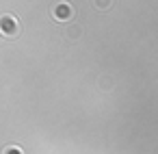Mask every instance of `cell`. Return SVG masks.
I'll use <instances>...</instances> for the list:
<instances>
[{
	"mask_svg": "<svg viewBox=\"0 0 158 154\" xmlns=\"http://www.w3.org/2000/svg\"><path fill=\"white\" fill-rule=\"evenodd\" d=\"M20 31H22V26L13 15H0V33L5 37H18Z\"/></svg>",
	"mask_w": 158,
	"mask_h": 154,
	"instance_id": "6da1fadb",
	"label": "cell"
},
{
	"mask_svg": "<svg viewBox=\"0 0 158 154\" xmlns=\"http://www.w3.org/2000/svg\"><path fill=\"white\" fill-rule=\"evenodd\" d=\"M52 15H54L59 22H67V20L74 18V7H72L69 2H59V5L52 7Z\"/></svg>",
	"mask_w": 158,
	"mask_h": 154,
	"instance_id": "7a4b0ae2",
	"label": "cell"
},
{
	"mask_svg": "<svg viewBox=\"0 0 158 154\" xmlns=\"http://www.w3.org/2000/svg\"><path fill=\"white\" fill-rule=\"evenodd\" d=\"M93 2H95V7H98L100 11H106V9L110 7V2H113V0H93Z\"/></svg>",
	"mask_w": 158,
	"mask_h": 154,
	"instance_id": "3957f363",
	"label": "cell"
},
{
	"mask_svg": "<svg viewBox=\"0 0 158 154\" xmlns=\"http://www.w3.org/2000/svg\"><path fill=\"white\" fill-rule=\"evenodd\" d=\"M2 154H22V150H20V148H7Z\"/></svg>",
	"mask_w": 158,
	"mask_h": 154,
	"instance_id": "277c9868",
	"label": "cell"
},
{
	"mask_svg": "<svg viewBox=\"0 0 158 154\" xmlns=\"http://www.w3.org/2000/svg\"><path fill=\"white\" fill-rule=\"evenodd\" d=\"M67 35H69V37H78V35H80V28H69Z\"/></svg>",
	"mask_w": 158,
	"mask_h": 154,
	"instance_id": "5b68a950",
	"label": "cell"
}]
</instances>
